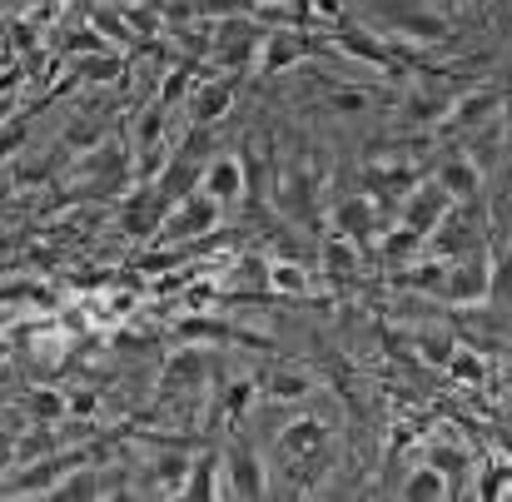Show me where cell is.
<instances>
[{"label":"cell","mask_w":512,"mask_h":502,"mask_svg":"<svg viewBox=\"0 0 512 502\" xmlns=\"http://www.w3.org/2000/svg\"><path fill=\"white\" fill-rule=\"evenodd\" d=\"M488 299H493L498 309H512V249L493 264V289H488Z\"/></svg>","instance_id":"obj_27"},{"label":"cell","mask_w":512,"mask_h":502,"mask_svg":"<svg viewBox=\"0 0 512 502\" xmlns=\"http://www.w3.org/2000/svg\"><path fill=\"white\" fill-rule=\"evenodd\" d=\"M418 348H423V358H428V363L448 368V358H453V348H458V343H453L448 334H438V329H423V334H418Z\"/></svg>","instance_id":"obj_25"},{"label":"cell","mask_w":512,"mask_h":502,"mask_svg":"<svg viewBox=\"0 0 512 502\" xmlns=\"http://www.w3.org/2000/svg\"><path fill=\"white\" fill-rule=\"evenodd\" d=\"M279 458L294 463L304 478H314V473L324 468V458H329V423H319V418H294V423L284 428V438H279Z\"/></svg>","instance_id":"obj_1"},{"label":"cell","mask_w":512,"mask_h":502,"mask_svg":"<svg viewBox=\"0 0 512 502\" xmlns=\"http://www.w3.org/2000/svg\"><path fill=\"white\" fill-rule=\"evenodd\" d=\"M184 90H189V75H184V70L165 75V85H160V105H174V100H179Z\"/></svg>","instance_id":"obj_33"},{"label":"cell","mask_w":512,"mask_h":502,"mask_svg":"<svg viewBox=\"0 0 512 502\" xmlns=\"http://www.w3.org/2000/svg\"><path fill=\"white\" fill-rule=\"evenodd\" d=\"M80 70H85L90 80H100V85H110V80H120V60H115V55H100V60H85Z\"/></svg>","instance_id":"obj_30"},{"label":"cell","mask_w":512,"mask_h":502,"mask_svg":"<svg viewBox=\"0 0 512 502\" xmlns=\"http://www.w3.org/2000/svg\"><path fill=\"white\" fill-rule=\"evenodd\" d=\"M30 413L35 418H60L65 403H60V393H30Z\"/></svg>","instance_id":"obj_31"},{"label":"cell","mask_w":512,"mask_h":502,"mask_svg":"<svg viewBox=\"0 0 512 502\" xmlns=\"http://www.w3.org/2000/svg\"><path fill=\"white\" fill-rule=\"evenodd\" d=\"M329 105L343 110V115H353V110H368V95H363V90H334V95H329Z\"/></svg>","instance_id":"obj_32"},{"label":"cell","mask_w":512,"mask_h":502,"mask_svg":"<svg viewBox=\"0 0 512 502\" xmlns=\"http://www.w3.org/2000/svg\"><path fill=\"white\" fill-rule=\"evenodd\" d=\"M334 40H339L343 50L353 55V60H368V65H378V70H388V75H398L393 70V50L373 35V30H358V25H339L334 30Z\"/></svg>","instance_id":"obj_10"},{"label":"cell","mask_w":512,"mask_h":502,"mask_svg":"<svg viewBox=\"0 0 512 502\" xmlns=\"http://www.w3.org/2000/svg\"><path fill=\"white\" fill-rule=\"evenodd\" d=\"M100 493V483H95V468H80L70 483H60V488H50V498L70 502V498H95Z\"/></svg>","instance_id":"obj_26"},{"label":"cell","mask_w":512,"mask_h":502,"mask_svg":"<svg viewBox=\"0 0 512 502\" xmlns=\"http://www.w3.org/2000/svg\"><path fill=\"white\" fill-rule=\"evenodd\" d=\"M403 493H408V498H448L453 483H448V473H443L438 463H428V468H413V478L403 483Z\"/></svg>","instance_id":"obj_17"},{"label":"cell","mask_w":512,"mask_h":502,"mask_svg":"<svg viewBox=\"0 0 512 502\" xmlns=\"http://www.w3.org/2000/svg\"><path fill=\"white\" fill-rule=\"evenodd\" d=\"M453 194H448V184L443 179H428V184H413L408 194H403V224L408 229H418L423 239H433V229L453 214Z\"/></svg>","instance_id":"obj_2"},{"label":"cell","mask_w":512,"mask_h":502,"mask_svg":"<svg viewBox=\"0 0 512 502\" xmlns=\"http://www.w3.org/2000/svg\"><path fill=\"white\" fill-rule=\"evenodd\" d=\"M269 279H274V264L264 254H244L239 259V284H249V294H264Z\"/></svg>","instance_id":"obj_22"},{"label":"cell","mask_w":512,"mask_h":502,"mask_svg":"<svg viewBox=\"0 0 512 502\" xmlns=\"http://www.w3.org/2000/svg\"><path fill=\"white\" fill-rule=\"evenodd\" d=\"M448 373H453V378H463V383H483V378H488V363H483L473 348H453Z\"/></svg>","instance_id":"obj_24"},{"label":"cell","mask_w":512,"mask_h":502,"mask_svg":"<svg viewBox=\"0 0 512 502\" xmlns=\"http://www.w3.org/2000/svg\"><path fill=\"white\" fill-rule=\"evenodd\" d=\"M85 174L95 179V194H115V189L130 179V160H125V150H120V145H105V150H90Z\"/></svg>","instance_id":"obj_11"},{"label":"cell","mask_w":512,"mask_h":502,"mask_svg":"<svg viewBox=\"0 0 512 502\" xmlns=\"http://www.w3.org/2000/svg\"><path fill=\"white\" fill-rule=\"evenodd\" d=\"M284 209L299 219H314V179H304V174L284 179Z\"/></svg>","instance_id":"obj_20"},{"label":"cell","mask_w":512,"mask_h":502,"mask_svg":"<svg viewBox=\"0 0 512 502\" xmlns=\"http://www.w3.org/2000/svg\"><path fill=\"white\" fill-rule=\"evenodd\" d=\"M214 219H219V199L204 194V189H194L189 199H179V204L170 209V219H165V239H194V234L214 229Z\"/></svg>","instance_id":"obj_6"},{"label":"cell","mask_w":512,"mask_h":502,"mask_svg":"<svg viewBox=\"0 0 512 502\" xmlns=\"http://www.w3.org/2000/svg\"><path fill=\"white\" fill-rule=\"evenodd\" d=\"M488 289H493V259L483 249L458 254L448 264V284H443V299L448 304H478V299H488Z\"/></svg>","instance_id":"obj_3"},{"label":"cell","mask_w":512,"mask_h":502,"mask_svg":"<svg viewBox=\"0 0 512 502\" xmlns=\"http://www.w3.org/2000/svg\"><path fill=\"white\" fill-rule=\"evenodd\" d=\"M269 289H279V294H304V289H309V279H304V269H299V264H274Z\"/></svg>","instance_id":"obj_28"},{"label":"cell","mask_w":512,"mask_h":502,"mask_svg":"<svg viewBox=\"0 0 512 502\" xmlns=\"http://www.w3.org/2000/svg\"><path fill=\"white\" fill-rule=\"evenodd\" d=\"M204 194H214L219 204H234L239 194H244V160H234V155H219V160H209L204 165V184H199Z\"/></svg>","instance_id":"obj_9"},{"label":"cell","mask_w":512,"mask_h":502,"mask_svg":"<svg viewBox=\"0 0 512 502\" xmlns=\"http://www.w3.org/2000/svg\"><path fill=\"white\" fill-rule=\"evenodd\" d=\"M204 378H209V358H204L199 348H184V353H174L170 368H165V388H170V393H184V388H204Z\"/></svg>","instance_id":"obj_13"},{"label":"cell","mask_w":512,"mask_h":502,"mask_svg":"<svg viewBox=\"0 0 512 502\" xmlns=\"http://www.w3.org/2000/svg\"><path fill=\"white\" fill-rule=\"evenodd\" d=\"M393 284H403V289H418V294H433V299H443V284H448V264H438V259H423V264H413L408 274H403V269H393Z\"/></svg>","instance_id":"obj_16"},{"label":"cell","mask_w":512,"mask_h":502,"mask_svg":"<svg viewBox=\"0 0 512 502\" xmlns=\"http://www.w3.org/2000/svg\"><path fill=\"white\" fill-rule=\"evenodd\" d=\"M224 473H229V498H264V468H259V453L249 448V438H234L229 453H224Z\"/></svg>","instance_id":"obj_5"},{"label":"cell","mask_w":512,"mask_h":502,"mask_svg":"<svg viewBox=\"0 0 512 502\" xmlns=\"http://www.w3.org/2000/svg\"><path fill=\"white\" fill-rule=\"evenodd\" d=\"M214 478H219V458H214V453L194 458V463H189V483H184V498H214V493H219V488H214Z\"/></svg>","instance_id":"obj_18"},{"label":"cell","mask_w":512,"mask_h":502,"mask_svg":"<svg viewBox=\"0 0 512 502\" xmlns=\"http://www.w3.org/2000/svg\"><path fill=\"white\" fill-rule=\"evenodd\" d=\"M418 244H423V234H418V229H408V224H403V229H393V234L383 239V264H388V269H403V259H408Z\"/></svg>","instance_id":"obj_21"},{"label":"cell","mask_w":512,"mask_h":502,"mask_svg":"<svg viewBox=\"0 0 512 502\" xmlns=\"http://www.w3.org/2000/svg\"><path fill=\"white\" fill-rule=\"evenodd\" d=\"M498 90H468V95H458L453 100V110H448V125L453 130H473V125H483L493 110H498Z\"/></svg>","instance_id":"obj_12"},{"label":"cell","mask_w":512,"mask_h":502,"mask_svg":"<svg viewBox=\"0 0 512 502\" xmlns=\"http://www.w3.org/2000/svg\"><path fill=\"white\" fill-rule=\"evenodd\" d=\"M229 105H234V80L224 75V80H209L199 95H194V125H214L219 115H229Z\"/></svg>","instance_id":"obj_15"},{"label":"cell","mask_w":512,"mask_h":502,"mask_svg":"<svg viewBox=\"0 0 512 502\" xmlns=\"http://www.w3.org/2000/svg\"><path fill=\"white\" fill-rule=\"evenodd\" d=\"M428 463H438V468H443V473H448V478H458V473H463V468H468V458H463V448H448V443H438V448H433V458H428Z\"/></svg>","instance_id":"obj_29"},{"label":"cell","mask_w":512,"mask_h":502,"mask_svg":"<svg viewBox=\"0 0 512 502\" xmlns=\"http://www.w3.org/2000/svg\"><path fill=\"white\" fill-rule=\"evenodd\" d=\"M324 264H329V274L348 279V274L358 269V244H353L348 234H334V239L324 244Z\"/></svg>","instance_id":"obj_19"},{"label":"cell","mask_w":512,"mask_h":502,"mask_svg":"<svg viewBox=\"0 0 512 502\" xmlns=\"http://www.w3.org/2000/svg\"><path fill=\"white\" fill-rule=\"evenodd\" d=\"M304 55V35L299 30H269L264 35V55H259V70H289L294 60Z\"/></svg>","instance_id":"obj_14"},{"label":"cell","mask_w":512,"mask_h":502,"mask_svg":"<svg viewBox=\"0 0 512 502\" xmlns=\"http://www.w3.org/2000/svg\"><path fill=\"white\" fill-rule=\"evenodd\" d=\"M438 179L448 184V194L458 199V204H478V189H483V169L473 165L468 155H443V165H438Z\"/></svg>","instance_id":"obj_8"},{"label":"cell","mask_w":512,"mask_h":502,"mask_svg":"<svg viewBox=\"0 0 512 502\" xmlns=\"http://www.w3.org/2000/svg\"><path fill=\"white\" fill-rule=\"evenodd\" d=\"M264 383H269V398H304V393L314 388L299 368H279V373H269Z\"/></svg>","instance_id":"obj_23"},{"label":"cell","mask_w":512,"mask_h":502,"mask_svg":"<svg viewBox=\"0 0 512 502\" xmlns=\"http://www.w3.org/2000/svg\"><path fill=\"white\" fill-rule=\"evenodd\" d=\"M334 229L348 234L358 249H368V244L378 239V209L368 204V194H348V199H339V209H334Z\"/></svg>","instance_id":"obj_7"},{"label":"cell","mask_w":512,"mask_h":502,"mask_svg":"<svg viewBox=\"0 0 512 502\" xmlns=\"http://www.w3.org/2000/svg\"><path fill=\"white\" fill-rule=\"evenodd\" d=\"M259 55H264V35H259L254 25H244V20L219 25V35H214V60H219L224 70H244V65H254Z\"/></svg>","instance_id":"obj_4"}]
</instances>
